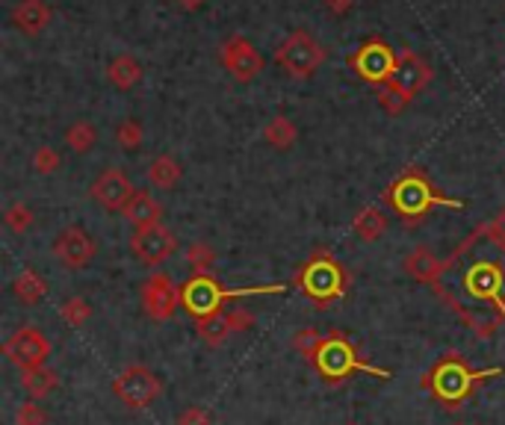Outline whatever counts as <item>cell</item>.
<instances>
[{
  "instance_id": "cell-1",
  "label": "cell",
  "mask_w": 505,
  "mask_h": 425,
  "mask_svg": "<svg viewBox=\"0 0 505 425\" xmlns=\"http://www.w3.org/2000/svg\"><path fill=\"white\" fill-rule=\"evenodd\" d=\"M502 367H488V369H473L458 351L443 355L426 378H422V390H429L438 402H443L447 408H458L461 399H467L473 390L484 381L500 378Z\"/></svg>"
},
{
  "instance_id": "cell-2",
  "label": "cell",
  "mask_w": 505,
  "mask_h": 425,
  "mask_svg": "<svg viewBox=\"0 0 505 425\" xmlns=\"http://www.w3.org/2000/svg\"><path fill=\"white\" fill-rule=\"evenodd\" d=\"M275 293H287V284H261V287L225 289L210 275H192L190 281L181 287V307L187 310L192 319H204V316L222 314V305L231 302V298L275 296Z\"/></svg>"
},
{
  "instance_id": "cell-3",
  "label": "cell",
  "mask_w": 505,
  "mask_h": 425,
  "mask_svg": "<svg viewBox=\"0 0 505 425\" xmlns=\"http://www.w3.org/2000/svg\"><path fill=\"white\" fill-rule=\"evenodd\" d=\"M311 364L316 367L319 376L325 381H332V385L346 381L352 372H367V376H376V378H390V369L367 364V360L358 355V349L349 343L343 334H323Z\"/></svg>"
},
{
  "instance_id": "cell-4",
  "label": "cell",
  "mask_w": 505,
  "mask_h": 425,
  "mask_svg": "<svg viewBox=\"0 0 505 425\" xmlns=\"http://www.w3.org/2000/svg\"><path fill=\"white\" fill-rule=\"evenodd\" d=\"M387 201L394 204V210L402 216V219H420V216H426L431 207H440V204L456 207V210L464 207L456 199H443V195H438L420 172L402 174V178L387 190Z\"/></svg>"
},
{
  "instance_id": "cell-5",
  "label": "cell",
  "mask_w": 505,
  "mask_h": 425,
  "mask_svg": "<svg viewBox=\"0 0 505 425\" xmlns=\"http://www.w3.org/2000/svg\"><path fill=\"white\" fill-rule=\"evenodd\" d=\"M296 281L305 289V296H311L316 305H328V302H334V298L346 296L343 266L337 263L334 254H325V252H316L311 261L302 266Z\"/></svg>"
},
{
  "instance_id": "cell-6",
  "label": "cell",
  "mask_w": 505,
  "mask_h": 425,
  "mask_svg": "<svg viewBox=\"0 0 505 425\" xmlns=\"http://www.w3.org/2000/svg\"><path fill=\"white\" fill-rule=\"evenodd\" d=\"M323 62H325V48L319 45L316 36H311L307 30H293L275 50V66L284 68L287 75L296 80L316 75V68L323 66Z\"/></svg>"
},
{
  "instance_id": "cell-7",
  "label": "cell",
  "mask_w": 505,
  "mask_h": 425,
  "mask_svg": "<svg viewBox=\"0 0 505 425\" xmlns=\"http://www.w3.org/2000/svg\"><path fill=\"white\" fill-rule=\"evenodd\" d=\"M112 393L119 396V402L130 411L148 408L154 399L163 393V381L154 376L148 367L133 364L125 372H119V378L112 381Z\"/></svg>"
},
{
  "instance_id": "cell-8",
  "label": "cell",
  "mask_w": 505,
  "mask_h": 425,
  "mask_svg": "<svg viewBox=\"0 0 505 425\" xmlns=\"http://www.w3.org/2000/svg\"><path fill=\"white\" fill-rule=\"evenodd\" d=\"M464 289L470 298L476 302H488L493 307H500V314L505 316V269L493 261H479L467 269L464 275Z\"/></svg>"
},
{
  "instance_id": "cell-9",
  "label": "cell",
  "mask_w": 505,
  "mask_h": 425,
  "mask_svg": "<svg viewBox=\"0 0 505 425\" xmlns=\"http://www.w3.org/2000/svg\"><path fill=\"white\" fill-rule=\"evenodd\" d=\"M431 66L420 54H414L411 48H402L396 54V62H394V71H390V77L385 86L399 92L402 98H414L417 92H422L431 83Z\"/></svg>"
},
{
  "instance_id": "cell-10",
  "label": "cell",
  "mask_w": 505,
  "mask_h": 425,
  "mask_svg": "<svg viewBox=\"0 0 505 425\" xmlns=\"http://www.w3.org/2000/svg\"><path fill=\"white\" fill-rule=\"evenodd\" d=\"M178 252V236L166 225H151V227H137V234L130 236V254L146 266H160Z\"/></svg>"
},
{
  "instance_id": "cell-11",
  "label": "cell",
  "mask_w": 505,
  "mask_h": 425,
  "mask_svg": "<svg viewBox=\"0 0 505 425\" xmlns=\"http://www.w3.org/2000/svg\"><path fill=\"white\" fill-rule=\"evenodd\" d=\"M4 355L9 358V364H15L18 369H36L45 367L50 358V343L39 328H18L13 337L4 343Z\"/></svg>"
},
{
  "instance_id": "cell-12",
  "label": "cell",
  "mask_w": 505,
  "mask_h": 425,
  "mask_svg": "<svg viewBox=\"0 0 505 425\" xmlns=\"http://www.w3.org/2000/svg\"><path fill=\"white\" fill-rule=\"evenodd\" d=\"M95 252H98L95 240H92L86 227H80V225L63 227V231L57 234V240H54V257L66 269H71V272L86 269L92 261H95Z\"/></svg>"
},
{
  "instance_id": "cell-13",
  "label": "cell",
  "mask_w": 505,
  "mask_h": 425,
  "mask_svg": "<svg viewBox=\"0 0 505 425\" xmlns=\"http://www.w3.org/2000/svg\"><path fill=\"white\" fill-rule=\"evenodd\" d=\"M222 66L236 83H252L263 71V57L245 36H231L222 45Z\"/></svg>"
},
{
  "instance_id": "cell-14",
  "label": "cell",
  "mask_w": 505,
  "mask_h": 425,
  "mask_svg": "<svg viewBox=\"0 0 505 425\" xmlns=\"http://www.w3.org/2000/svg\"><path fill=\"white\" fill-rule=\"evenodd\" d=\"M142 305H146V314L154 323H169L174 310L181 307V289L172 284L166 272H154L142 284Z\"/></svg>"
},
{
  "instance_id": "cell-15",
  "label": "cell",
  "mask_w": 505,
  "mask_h": 425,
  "mask_svg": "<svg viewBox=\"0 0 505 425\" xmlns=\"http://www.w3.org/2000/svg\"><path fill=\"white\" fill-rule=\"evenodd\" d=\"M252 314L243 307H234V310H222V314H213V316H204V319H195V331H199V337L204 340L208 346H222L225 340L236 331H245L252 328Z\"/></svg>"
},
{
  "instance_id": "cell-16",
  "label": "cell",
  "mask_w": 505,
  "mask_h": 425,
  "mask_svg": "<svg viewBox=\"0 0 505 425\" xmlns=\"http://www.w3.org/2000/svg\"><path fill=\"white\" fill-rule=\"evenodd\" d=\"M137 192L133 190V183L130 178L121 169H107V172H101V178L92 183V201H98L104 210L110 213H116V210H125V204L130 201V195Z\"/></svg>"
},
{
  "instance_id": "cell-17",
  "label": "cell",
  "mask_w": 505,
  "mask_h": 425,
  "mask_svg": "<svg viewBox=\"0 0 505 425\" xmlns=\"http://www.w3.org/2000/svg\"><path fill=\"white\" fill-rule=\"evenodd\" d=\"M396 54L390 50L385 41H369L352 57V66L358 68V75L369 83H387L390 71H394Z\"/></svg>"
},
{
  "instance_id": "cell-18",
  "label": "cell",
  "mask_w": 505,
  "mask_h": 425,
  "mask_svg": "<svg viewBox=\"0 0 505 425\" xmlns=\"http://www.w3.org/2000/svg\"><path fill=\"white\" fill-rule=\"evenodd\" d=\"M458 257L452 254L449 261H438L435 257V252H429L426 245H420V248H414V252H411L408 257H405V272L414 278V281H420V284H429V287H440V275L447 272V269L456 263Z\"/></svg>"
},
{
  "instance_id": "cell-19",
  "label": "cell",
  "mask_w": 505,
  "mask_h": 425,
  "mask_svg": "<svg viewBox=\"0 0 505 425\" xmlns=\"http://www.w3.org/2000/svg\"><path fill=\"white\" fill-rule=\"evenodd\" d=\"M50 18H54V13H50V6L45 0H22V4L13 9V24L22 30L24 36H39L50 24Z\"/></svg>"
},
{
  "instance_id": "cell-20",
  "label": "cell",
  "mask_w": 505,
  "mask_h": 425,
  "mask_svg": "<svg viewBox=\"0 0 505 425\" xmlns=\"http://www.w3.org/2000/svg\"><path fill=\"white\" fill-rule=\"evenodd\" d=\"M125 219L130 225H137V227H151V225H160V216H163V207L160 201L154 199L151 192H142L137 190L130 195V201L125 204Z\"/></svg>"
},
{
  "instance_id": "cell-21",
  "label": "cell",
  "mask_w": 505,
  "mask_h": 425,
  "mask_svg": "<svg viewBox=\"0 0 505 425\" xmlns=\"http://www.w3.org/2000/svg\"><path fill=\"white\" fill-rule=\"evenodd\" d=\"M142 75H146V71H142V66L133 57H128V54H121V57H116L110 62V68H107V77H110V83L112 86H116L119 92H130V89H137L139 86V80H142Z\"/></svg>"
},
{
  "instance_id": "cell-22",
  "label": "cell",
  "mask_w": 505,
  "mask_h": 425,
  "mask_svg": "<svg viewBox=\"0 0 505 425\" xmlns=\"http://www.w3.org/2000/svg\"><path fill=\"white\" fill-rule=\"evenodd\" d=\"M13 293L18 302L39 305L48 296V281L36 272V269H22V272L13 278Z\"/></svg>"
},
{
  "instance_id": "cell-23",
  "label": "cell",
  "mask_w": 505,
  "mask_h": 425,
  "mask_svg": "<svg viewBox=\"0 0 505 425\" xmlns=\"http://www.w3.org/2000/svg\"><path fill=\"white\" fill-rule=\"evenodd\" d=\"M352 231L358 234V240L376 243V240H381V236H385V231H387V216L381 213L378 207H364V210L355 216Z\"/></svg>"
},
{
  "instance_id": "cell-24",
  "label": "cell",
  "mask_w": 505,
  "mask_h": 425,
  "mask_svg": "<svg viewBox=\"0 0 505 425\" xmlns=\"http://www.w3.org/2000/svg\"><path fill=\"white\" fill-rule=\"evenodd\" d=\"M181 163L169 157V154H160V157H154L148 165V181L151 186H157V190H174V186L181 183Z\"/></svg>"
},
{
  "instance_id": "cell-25",
  "label": "cell",
  "mask_w": 505,
  "mask_h": 425,
  "mask_svg": "<svg viewBox=\"0 0 505 425\" xmlns=\"http://www.w3.org/2000/svg\"><path fill=\"white\" fill-rule=\"evenodd\" d=\"M22 385L33 399H45L48 393L57 390L59 378H57V372L50 367H36V369H24L22 372Z\"/></svg>"
},
{
  "instance_id": "cell-26",
  "label": "cell",
  "mask_w": 505,
  "mask_h": 425,
  "mask_svg": "<svg viewBox=\"0 0 505 425\" xmlns=\"http://www.w3.org/2000/svg\"><path fill=\"white\" fill-rule=\"evenodd\" d=\"M263 139L270 142L275 151H290L293 145H296V139H298V130H296V124L287 119V116H275L263 128Z\"/></svg>"
},
{
  "instance_id": "cell-27",
  "label": "cell",
  "mask_w": 505,
  "mask_h": 425,
  "mask_svg": "<svg viewBox=\"0 0 505 425\" xmlns=\"http://www.w3.org/2000/svg\"><path fill=\"white\" fill-rule=\"evenodd\" d=\"M66 142H68L71 151L86 154V151L95 148V142H98V128H95L92 121H86V119H77V121L66 130Z\"/></svg>"
},
{
  "instance_id": "cell-28",
  "label": "cell",
  "mask_w": 505,
  "mask_h": 425,
  "mask_svg": "<svg viewBox=\"0 0 505 425\" xmlns=\"http://www.w3.org/2000/svg\"><path fill=\"white\" fill-rule=\"evenodd\" d=\"M59 316H63V323L71 328H84L92 316V305L86 302L84 296H75V298H66L63 307H59Z\"/></svg>"
},
{
  "instance_id": "cell-29",
  "label": "cell",
  "mask_w": 505,
  "mask_h": 425,
  "mask_svg": "<svg viewBox=\"0 0 505 425\" xmlns=\"http://www.w3.org/2000/svg\"><path fill=\"white\" fill-rule=\"evenodd\" d=\"M142 137H146V130H142V124L137 119H125L116 128V142H119V148H125V151H137L142 145Z\"/></svg>"
},
{
  "instance_id": "cell-30",
  "label": "cell",
  "mask_w": 505,
  "mask_h": 425,
  "mask_svg": "<svg viewBox=\"0 0 505 425\" xmlns=\"http://www.w3.org/2000/svg\"><path fill=\"white\" fill-rule=\"evenodd\" d=\"M4 222L13 234H24L33 227V210H30L27 204H13L9 210L4 213Z\"/></svg>"
},
{
  "instance_id": "cell-31",
  "label": "cell",
  "mask_w": 505,
  "mask_h": 425,
  "mask_svg": "<svg viewBox=\"0 0 505 425\" xmlns=\"http://www.w3.org/2000/svg\"><path fill=\"white\" fill-rule=\"evenodd\" d=\"M59 165H63V157L57 154V148H50V145L36 148V154H33V169L39 174H54Z\"/></svg>"
},
{
  "instance_id": "cell-32",
  "label": "cell",
  "mask_w": 505,
  "mask_h": 425,
  "mask_svg": "<svg viewBox=\"0 0 505 425\" xmlns=\"http://www.w3.org/2000/svg\"><path fill=\"white\" fill-rule=\"evenodd\" d=\"M213 263H216V252L210 245H204V243L190 245V266L195 269V275H208V269Z\"/></svg>"
},
{
  "instance_id": "cell-33",
  "label": "cell",
  "mask_w": 505,
  "mask_h": 425,
  "mask_svg": "<svg viewBox=\"0 0 505 425\" xmlns=\"http://www.w3.org/2000/svg\"><path fill=\"white\" fill-rule=\"evenodd\" d=\"M319 340H323V334H319L316 328H302L296 334V340H293V346L302 351V358L305 360H311L314 358V351H316V346H319Z\"/></svg>"
},
{
  "instance_id": "cell-34",
  "label": "cell",
  "mask_w": 505,
  "mask_h": 425,
  "mask_svg": "<svg viewBox=\"0 0 505 425\" xmlns=\"http://www.w3.org/2000/svg\"><path fill=\"white\" fill-rule=\"evenodd\" d=\"M15 422L18 425H45L48 422V413L36 405V402H24L22 408L15 413Z\"/></svg>"
},
{
  "instance_id": "cell-35",
  "label": "cell",
  "mask_w": 505,
  "mask_h": 425,
  "mask_svg": "<svg viewBox=\"0 0 505 425\" xmlns=\"http://www.w3.org/2000/svg\"><path fill=\"white\" fill-rule=\"evenodd\" d=\"M174 425H213V417H210V411L208 408H199V405H192L187 408L178 417V422Z\"/></svg>"
},
{
  "instance_id": "cell-36",
  "label": "cell",
  "mask_w": 505,
  "mask_h": 425,
  "mask_svg": "<svg viewBox=\"0 0 505 425\" xmlns=\"http://www.w3.org/2000/svg\"><path fill=\"white\" fill-rule=\"evenodd\" d=\"M378 101H381V107H385L387 112H399L402 107H405L408 103V98H402L399 92H394V89H381V95H378Z\"/></svg>"
},
{
  "instance_id": "cell-37",
  "label": "cell",
  "mask_w": 505,
  "mask_h": 425,
  "mask_svg": "<svg viewBox=\"0 0 505 425\" xmlns=\"http://www.w3.org/2000/svg\"><path fill=\"white\" fill-rule=\"evenodd\" d=\"M488 234H491V240L497 243L502 252H505V210H500L497 213V219H493L491 225H488Z\"/></svg>"
},
{
  "instance_id": "cell-38",
  "label": "cell",
  "mask_w": 505,
  "mask_h": 425,
  "mask_svg": "<svg viewBox=\"0 0 505 425\" xmlns=\"http://www.w3.org/2000/svg\"><path fill=\"white\" fill-rule=\"evenodd\" d=\"M323 4H325V9H332L334 15H346L349 9L355 6V0H323Z\"/></svg>"
},
{
  "instance_id": "cell-39",
  "label": "cell",
  "mask_w": 505,
  "mask_h": 425,
  "mask_svg": "<svg viewBox=\"0 0 505 425\" xmlns=\"http://www.w3.org/2000/svg\"><path fill=\"white\" fill-rule=\"evenodd\" d=\"M208 0H178V6L181 9H190V13H195V9H201Z\"/></svg>"
},
{
  "instance_id": "cell-40",
  "label": "cell",
  "mask_w": 505,
  "mask_h": 425,
  "mask_svg": "<svg viewBox=\"0 0 505 425\" xmlns=\"http://www.w3.org/2000/svg\"><path fill=\"white\" fill-rule=\"evenodd\" d=\"M349 425H352V422H349Z\"/></svg>"
}]
</instances>
